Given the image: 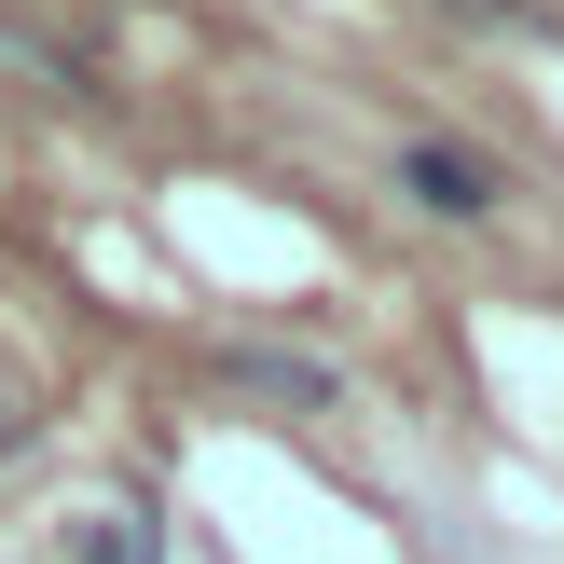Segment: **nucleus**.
Listing matches in <instances>:
<instances>
[{"instance_id": "3", "label": "nucleus", "mask_w": 564, "mask_h": 564, "mask_svg": "<svg viewBox=\"0 0 564 564\" xmlns=\"http://www.w3.org/2000/svg\"><path fill=\"white\" fill-rule=\"evenodd\" d=\"M220 372H235L248 400H290V413H330V400H345V372H330V358H290V345H235Z\"/></svg>"}, {"instance_id": "1", "label": "nucleus", "mask_w": 564, "mask_h": 564, "mask_svg": "<svg viewBox=\"0 0 564 564\" xmlns=\"http://www.w3.org/2000/svg\"><path fill=\"white\" fill-rule=\"evenodd\" d=\"M400 193H413L427 220H482L510 180H496V165L468 152V138H400Z\"/></svg>"}, {"instance_id": "4", "label": "nucleus", "mask_w": 564, "mask_h": 564, "mask_svg": "<svg viewBox=\"0 0 564 564\" xmlns=\"http://www.w3.org/2000/svg\"><path fill=\"white\" fill-rule=\"evenodd\" d=\"M28 441H42V372L0 345V455H28Z\"/></svg>"}, {"instance_id": "2", "label": "nucleus", "mask_w": 564, "mask_h": 564, "mask_svg": "<svg viewBox=\"0 0 564 564\" xmlns=\"http://www.w3.org/2000/svg\"><path fill=\"white\" fill-rule=\"evenodd\" d=\"M55 564H165V538L138 496H110V510H55Z\"/></svg>"}]
</instances>
